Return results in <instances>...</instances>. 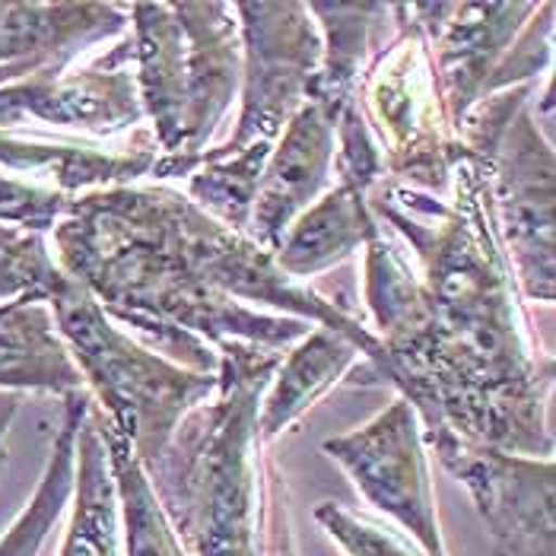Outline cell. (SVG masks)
<instances>
[{
    "label": "cell",
    "instance_id": "1",
    "mask_svg": "<svg viewBox=\"0 0 556 556\" xmlns=\"http://www.w3.org/2000/svg\"><path fill=\"white\" fill-rule=\"evenodd\" d=\"M455 201L407 185H376L372 216L410 242L424 274L379 229L366 249V305L382 359L356 369L401 391L420 427L452 432L513 455L551 458L554 359L531 346L515 300L509 257L493 226L490 172L458 163Z\"/></svg>",
    "mask_w": 556,
    "mask_h": 556
},
{
    "label": "cell",
    "instance_id": "2",
    "mask_svg": "<svg viewBox=\"0 0 556 556\" xmlns=\"http://www.w3.org/2000/svg\"><path fill=\"white\" fill-rule=\"evenodd\" d=\"M51 239L58 270L181 369L216 376V346L226 341L287 350L312 331L308 321L350 338L366 363L382 359L369 328L181 191H84L71 198Z\"/></svg>",
    "mask_w": 556,
    "mask_h": 556
},
{
    "label": "cell",
    "instance_id": "3",
    "mask_svg": "<svg viewBox=\"0 0 556 556\" xmlns=\"http://www.w3.org/2000/svg\"><path fill=\"white\" fill-rule=\"evenodd\" d=\"M216 356V391L181 417L166 452L143 473L185 556H261L257 404L283 350L226 341Z\"/></svg>",
    "mask_w": 556,
    "mask_h": 556
},
{
    "label": "cell",
    "instance_id": "4",
    "mask_svg": "<svg viewBox=\"0 0 556 556\" xmlns=\"http://www.w3.org/2000/svg\"><path fill=\"white\" fill-rule=\"evenodd\" d=\"M130 64L160 156H201L242 84L232 3H134Z\"/></svg>",
    "mask_w": 556,
    "mask_h": 556
},
{
    "label": "cell",
    "instance_id": "5",
    "mask_svg": "<svg viewBox=\"0 0 556 556\" xmlns=\"http://www.w3.org/2000/svg\"><path fill=\"white\" fill-rule=\"evenodd\" d=\"M45 305L84 386L96 394L99 414L128 442L140 468H150L166 452L181 417L214 394L219 376L181 369L147 350L112 325L99 302L71 277Z\"/></svg>",
    "mask_w": 556,
    "mask_h": 556
},
{
    "label": "cell",
    "instance_id": "6",
    "mask_svg": "<svg viewBox=\"0 0 556 556\" xmlns=\"http://www.w3.org/2000/svg\"><path fill=\"white\" fill-rule=\"evenodd\" d=\"M391 20L397 33L363 71L356 102L382 150L386 172L407 181V188L442 194L468 153L442 112L429 42L414 10L397 3Z\"/></svg>",
    "mask_w": 556,
    "mask_h": 556
},
{
    "label": "cell",
    "instance_id": "7",
    "mask_svg": "<svg viewBox=\"0 0 556 556\" xmlns=\"http://www.w3.org/2000/svg\"><path fill=\"white\" fill-rule=\"evenodd\" d=\"M242 39V115L219 153L274 143L308 99L321 33L308 3H232Z\"/></svg>",
    "mask_w": 556,
    "mask_h": 556
},
{
    "label": "cell",
    "instance_id": "8",
    "mask_svg": "<svg viewBox=\"0 0 556 556\" xmlns=\"http://www.w3.org/2000/svg\"><path fill=\"white\" fill-rule=\"evenodd\" d=\"M420 432L439 465L468 486L496 556H556L554 458L513 455L448 427H420Z\"/></svg>",
    "mask_w": 556,
    "mask_h": 556
},
{
    "label": "cell",
    "instance_id": "9",
    "mask_svg": "<svg viewBox=\"0 0 556 556\" xmlns=\"http://www.w3.org/2000/svg\"><path fill=\"white\" fill-rule=\"evenodd\" d=\"M493 226L528 300L554 302V147L525 105L496 147Z\"/></svg>",
    "mask_w": 556,
    "mask_h": 556
},
{
    "label": "cell",
    "instance_id": "10",
    "mask_svg": "<svg viewBox=\"0 0 556 556\" xmlns=\"http://www.w3.org/2000/svg\"><path fill=\"white\" fill-rule=\"evenodd\" d=\"M325 455L353 477L369 506L397 521L429 556H448L429 490L427 445L417 410L397 397L372 424L328 439Z\"/></svg>",
    "mask_w": 556,
    "mask_h": 556
},
{
    "label": "cell",
    "instance_id": "11",
    "mask_svg": "<svg viewBox=\"0 0 556 556\" xmlns=\"http://www.w3.org/2000/svg\"><path fill=\"white\" fill-rule=\"evenodd\" d=\"M538 3H410L432 54L442 112L458 125L480 99Z\"/></svg>",
    "mask_w": 556,
    "mask_h": 556
},
{
    "label": "cell",
    "instance_id": "12",
    "mask_svg": "<svg viewBox=\"0 0 556 556\" xmlns=\"http://www.w3.org/2000/svg\"><path fill=\"white\" fill-rule=\"evenodd\" d=\"M143 118L130 71V36L80 74L36 77L0 89V130L26 122L89 134H118Z\"/></svg>",
    "mask_w": 556,
    "mask_h": 556
},
{
    "label": "cell",
    "instance_id": "13",
    "mask_svg": "<svg viewBox=\"0 0 556 556\" xmlns=\"http://www.w3.org/2000/svg\"><path fill=\"white\" fill-rule=\"evenodd\" d=\"M130 26L122 3H0V89L54 77Z\"/></svg>",
    "mask_w": 556,
    "mask_h": 556
},
{
    "label": "cell",
    "instance_id": "14",
    "mask_svg": "<svg viewBox=\"0 0 556 556\" xmlns=\"http://www.w3.org/2000/svg\"><path fill=\"white\" fill-rule=\"evenodd\" d=\"M331 163L334 128L318 105L305 102L290 118L280 147L270 150V160L261 172L249 219V239L274 255L293 219L305 214L328 185Z\"/></svg>",
    "mask_w": 556,
    "mask_h": 556
},
{
    "label": "cell",
    "instance_id": "15",
    "mask_svg": "<svg viewBox=\"0 0 556 556\" xmlns=\"http://www.w3.org/2000/svg\"><path fill=\"white\" fill-rule=\"evenodd\" d=\"M156 156V140L147 134H137V143L128 153H112L92 143H45L16 130H0V169L26 175V181L42 188H48L45 181H51V191L67 198L96 188L130 185L150 175Z\"/></svg>",
    "mask_w": 556,
    "mask_h": 556
},
{
    "label": "cell",
    "instance_id": "16",
    "mask_svg": "<svg viewBox=\"0 0 556 556\" xmlns=\"http://www.w3.org/2000/svg\"><path fill=\"white\" fill-rule=\"evenodd\" d=\"M0 391H86L84 376L58 338L51 308L29 293L0 302Z\"/></svg>",
    "mask_w": 556,
    "mask_h": 556
},
{
    "label": "cell",
    "instance_id": "17",
    "mask_svg": "<svg viewBox=\"0 0 556 556\" xmlns=\"http://www.w3.org/2000/svg\"><path fill=\"white\" fill-rule=\"evenodd\" d=\"M308 13L318 16L321 39V64L308 86L312 105L325 112V118L338 122L341 109L356 96V84L366 71L372 51L386 45V23L391 7L386 3H308Z\"/></svg>",
    "mask_w": 556,
    "mask_h": 556
},
{
    "label": "cell",
    "instance_id": "18",
    "mask_svg": "<svg viewBox=\"0 0 556 556\" xmlns=\"http://www.w3.org/2000/svg\"><path fill=\"white\" fill-rule=\"evenodd\" d=\"M379 229V216H372L366 194L350 185H338L293 219L274 261L283 274L302 283V277H315L363 249Z\"/></svg>",
    "mask_w": 556,
    "mask_h": 556
},
{
    "label": "cell",
    "instance_id": "19",
    "mask_svg": "<svg viewBox=\"0 0 556 556\" xmlns=\"http://www.w3.org/2000/svg\"><path fill=\"white\" fill-rule=\"evenodd\" d=\"M359 356V346L331 328H312L277 369V382L257 407V439L270 442L280 429L302 417L312 401L341 379Z\"/></svg>",
    "mask_w": 556,
    "mask_h": 556
},
{
    "label": "cell",
    "instance_id": "20",
    "mask_svg": "<svg viewBox=\"0 0 556 556\" xmlns=\"http://www.w3.org/2000/svg\"><path fill=\"white\" fill-rule=\"evenodd\" d=\"M92 407V397L86 391L64 397V424L54 435L42 480L29 500L23 515L10 525V531L0 538V556H39L48 541L54 521L61 518L64 506L74 496L77 483V435L84 427L86 414Z\"/></svg>",
    "mask_w": 556,
    "mask_h": 556
},
{
    "label": "cell",
    "instance_id": "21",
    "mask_svg": "<svg viewBox=\"0 0 556 556\" xmlns=\"http://www.w3.org/2000/svg\"><path fill=\"white\" fill-rule=\"evenodd\" d=\"M61 556H118V493L92 407L77 435L74 518Z\"/></svg>",
    "mask_w": 556,
    "mask_h": 556
},
{
    "label": "cell",
    "instance_id": "22",
    "mask_svg": "<svg viewBox=\"0 0 556 556\" xmlns=\"http://www.w3.org/2000/svg\"><path fill=\"white\" fill-rule=\"evenodd\" d=\"M96 424H99V435L105 445L109 471L115 480L118 509L125 515L128 556H185L128 442L105 424V417L99 410H96Z\"/></svg>",
    "mask_w": 556,
    "mask_h": 556
},
{
    "label": "cell",
    "instance_id": "23",
    "mask_svg": "<svg viewBox=\"0 0 556 556\" xmlns=\"http://www.w3.org/2000/svg\"><path fill=\"white\" fill-rule=\"evenodd\" d=\"M270 150L274 143H252L239 153L204 150L198 169L188 175V198L216 223L249 236L257 181Z\"/></svg>",
    "mask_w": 556,
    "mask_h": 556
},
{
    "label": "cell",
    "instance_id": "24",
    "mask_svg": "<svg viewBox=\"0 0 556 556\" xmlns=\"http://www.w3.org/2000/svg\"><path fill=\"white\" fill-rule=\"evenodd\" d=\"M315 521L341 544L346 556H429L401 528L353 513L341 503H321L315 509Z\"/></svg>",
    "mask_w": 556,
    "mask_h": 556
},
{
    "label": "cell",
    "instance_id": "25",
    "mask_svg": "<svg viewBox=\"0 0 556 556\" xmlns=\"http://www.w3.org/2000/svg\"><path fill=\"white\" fill-rule=\"evenodd\" d=\"M67 207H71L67 194L0 172V226L48 236L54 223L67 214Z\"/></svg>",
    "mask_w": 556,
    "mask_h": 556
},
{
    "label": "cell",
    "instance_id": "26",
    "mask_svg": "<svg viewBox=\"0 0 556 556\" xmlns=\"http://www.w3.org/2000/svg\"><path fill=\"white\" fill-rule=\"evenodd\" d=\"M261 496H264V551L261 556H296L290 509H287V480L274 462H264V468H261Z\"/></svg>",
    "mask_w": 556,
    "mask_h": 556
},
{
    "label": "cell",
    "instance_id": "27",
    "mask_svg": "<svg viewBox=\"0 0 556 556\" xmlns=\"http://www.w3.org/2000/svg\"><path fill=\"white\" fill-rule=\"evenodd\" d=\"M16 410H20V401H13L10 407H3V410H0V445H3V439H7V429H10V424H13Z\"/></svg>",
    "mask_w": 556,
    "mask_h": 556
},
{
    "label": "cell",
    "instance_id": "28",
    "mask_svg": "<svg viewBox=\"0 0 556 556\" xmlns=\"http://www.w3.org/2000/svg\"><path fill=\"white\" fill-rule=\"evenodd\" d=\"M13 401H20V397H13V394H0V410H3V407H10Z\"/></svg>",
    "mask_w": 556,
    "mask_h": 556
}]
</instances>
